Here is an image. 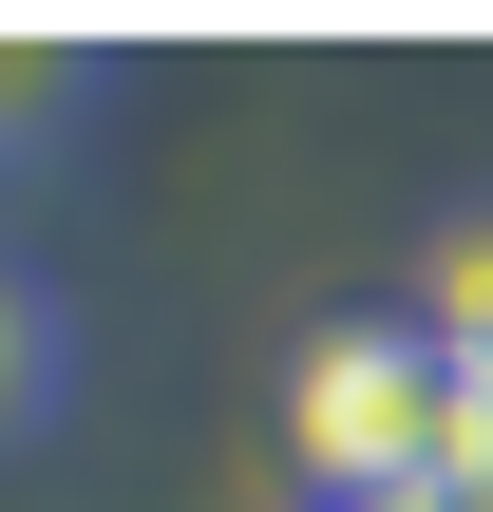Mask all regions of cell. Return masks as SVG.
<instances>
[{
	"mask_svg": "<svg viewBox=\"0 0 493 512\" xmlns=\"http://www.w3.org/2000/svg\"><path fill=\"white\" fill-rule=\"evenodd\" d=\"M57 399H76V304H57V285L0 247V437H38Z\"/></svg>",
	"mask_w": 493,
	"mask_h": 512,
	"instance_id": "cell-1",
	"label": "cell"
},
{
	"mask_svg": "<svg viewBox=\"0 0 493 512\" xmlns=\"http://www.w3.org/2000/svg\"><path fill=\"white\" fill-rule=\"evenodd\" d=\"M418 323H437V342L493 380V209H456V228L418 247Z\"/></svg>",
	"mask_w": 493,
	"mask_h": 512,
	"instance_id": "cell-2",
	"label": "cell"
},
{
	"mask_svg": "<svg viewBox=\"0 0 493 512\" xmlns=\"http://www.w3.org/2000/svg\"><path fill=\"white\" fill-rule=\"evenodd\" d=\"M76 95H95V57H76V38H0V152H19V133H57Z\"/></svg>",
	"mask_w": 493,
	"mask_h": 512,
	"instance_id": "cell-3",
	"label": "cell"
},
{
	"mask_svg": "<svg viewBox=\"0 0 493 512\" xmlns=\"http://www.w3.org/2000/svg\"><path fill=\"white\" fill-rule=\"evenodd\" d=\"M285 512H361V494H285Z\"/></svg>",
	"mask_w": 493,
	"mask_h": 512,
	"instance_id": "cell-4",
	"label": "cell"
}]
</instances>
